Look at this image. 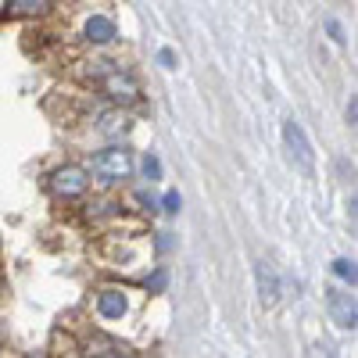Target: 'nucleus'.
<instances>
[{"label": "nucleus", "instance_id": "nucleus-1", "mask_svg": "<svg viewBox=\"0 0 358 358\" xmlns=\"http://www.w3.org/2000/svg\"><path fill=\"white\" fill-rule=\"evenodd\" d=\"M94 172L104 179V183H118V179H129V172H133V155L126 151V147L111 143V147H104V151L94 158Z\"/></svg>", "mask_w": 358, "mask_h": 358}, {"label": "nucleus", "instance_id": "nucleus-2", "mask_svg": "<svg viewBox=\"0 0 358 358\" xmlns=\"http://www.w3.org/2000/svg\"><path fill=\"white\" fill-rule=\"evenodd\" d=\"M90 190V172L83 165H62V169H54L50 172V194L54 197H83Z\"/></svg>", "mask_w": 358, "mask_h": 358}, {"label": "nucleus", "instance_id": "nucleus-3", "mask_svg": "<svg viewBox=\"0 0 358 358\" xmlns=\"http://www.w3.org/2000/svg\"><path fill=\"white\" fill-rule=\"evenodd\" d=\"M101 90H104V97L115 108H133L140 101V83L129 72H108L104 83H101Z\"/></svg>", "mask_w": 358, "mask_h": 358}, {"label": "nucleus", "instance_id": "nucleus-4", "mask_svg": "<svg viewBox=\"0 0 358 358\" xmlns=\"http://www.w3.org/2000/svg\"><path fill=\"white\" fill-rule=\"evenodd\" d=\"M283 143H287V151L294 158V165H301V169H312L315 165V155H312V143L301 129V122H294V118H287L283 122Z\"/></svg>", "mask_w": 358, "mask_h": 358}, {"label": "nucleus", "instance_id": "nucleus-5", "mask_svg": "<svg viewBox=\"0 0 358 358\" xmlns=\"http://www.w3.org/2000/svg\"><path fill=\"white\" fill-rule=\"evenodd\" d=\"M326 305H330V315L337 326H344V330H355V322H358V308H355V297L341 287L334 290H326Z\"/></svg>", "mask_w": 358, "mask_h": 358}, {"label": "nucleus", "instance_id": "nucleus-6", "mask_svg": "<svg viewBox=\"0 0 358 358\" xmlns=\"http://www.w3.org/2000/svg\"><path fill=\"white\" fill-rule=\"evenodd\" d=\"M97 312L104 319H122L129 312V301H126V294L122 290H101L97 294Z\"/></svg>", "mask_w": 358, "mask_h": 358}, {"label": "nucleus", "instance_id": "nucleus-7", "mask_svg": "<svg viewBox=\"0 0 358 358\" xmlns=\"http://www.w3.org/2000/svg\"><path fill=\"white\" fill-rule=\"evenodd\" d=\"M255 276H258L262 305H276V301H280V280H276V273H273L265 262H258V265H255Z\"/></svg>", "mask_w": 358, "mask_h": 358}, {"label": "nucleus", "instance_id": "nucleus-8", "mask_svg": "<svg viewBox=\"0 0 358 358\" xmlns=\"http://www.w3.org/2000/svg\"><path fill=\"white\" fill-rule=\"evenodd\" d=\"M97 129H101L104 136H111V140L126 136V133H129V118H126V108H111V111H104V115H101V122H97Z\"/></svg>", "mask_w": 358, "mask_h": 358}, {"label": "nucleus", "instance_id": "nucleus-9", "mask_svg": "<svg viewBox=\"0 0 358 358\" xmlns=\"http://www.w3.org/2000/svg\"><path fill=\"white\" fill-rule=\"evenodd\" d=\"M83 33H86V40H90V43H111V40L118 36V29H115V22H111V18H104V15H94V18L86 22V29H83Z\"/></svg>", "mask_w": 358, "mask_h": 358}, {"label": "nucleus", "instance_id": "nucleus-10", "mask_svg": "<svg viewBox=\"0 0 358 358\" xmlns=\"http://www.w3.org/2000/svg\"><path fill=\"white\" fill-rule=\"evenodd\" d=\"M50 4L54 0H8V11L15 18H36V15L50 11Z\"/></svg>", "mask_w": 358, "mask_h": 358}, {"label": "nucleus", "instance_id": "nucleus-11", "mask_svg": "<svg viewBox=\"0 0 358 358\" xmlns=\"http://www.w3.org/2000/svg\"><path fill=\"white\" fill-rule=\"evenodd\" d=\"M90 355H126V344L111 337H90Z\"/></svg>", "mask_w": 358, "mask_h": 358}, {"label": "nucleus", "instance_id": "nucleus-12", "mask_svg": "<svg viewBox=\"0 0 358 358\" xmlns=\"http://www.w3.org/2000/svg\"><path fill=\"white\" fill-rule=\"evenodd\" d=\"M334 276H341L348 287H355V280H358V273H355V262H351V258H337V262H334Z\"/></svg>", "mask_w": 358, "mask_h": 358}, {"label": "nucleus", "instance_id": "nucleus-13", "mask_svg": "<svg viewBox=\"0 0 358 358\" xmlns=\"http://www.w3.org/2000/svg\"><path fill=\"white\" fill-rule=\"evenodd\" d=\"M143 176L151 179V183H158V179H162V162H158L155 155H147V158H143Z\"/></svg>", "mask_w": 358, "mask_h": 358}, {"label": "nucleus", "instance_id": "nucleus-14", "mask_svg": "<svg viewBox=\"0 0 358 358\" xmlns=\"http://www.w3.org/2000/svg\"><path fill=\"white\" fill-rule=\"evenodd\" d=\"M162 208H165V212H169V215H176V212H179V208H183V197H179L176 190H169V194L162 197Z\"/></svg>", "mask_w": 358, "mask_h": 358}, {"label": "nucleus", "instance_id": "nucleus-15", "mask_svg": "<svg viewBox=\"0 0 358 358\" xmlns=\"http://www.w3.org/2000/svg\"><path fill=\"white\" fill-rule=\"evenodd\" d=\"M158 65L172 72V69L179 65V62H176V50H169V47H162V50H158Z\"/></svg>", "mask_w": 358, "mask_h": 358}, {"label": "nucleus", "instance_id": "nucleus-16", "mask_svg": "<svg viewBox=\"0 0 358 358\" xmlns=\"http://www.w3.org/2000/svg\"><path fill=\"white\" fill-rule=\"evenodd\" d=\"M326 33H330V40H334V43H344V29H341V22H337V18H326Z\"/></svg>", "mask_w": 358, "mask_h": 358}]
</instances>
